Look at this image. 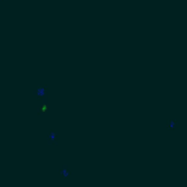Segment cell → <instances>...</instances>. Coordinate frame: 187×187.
Instances as JSON below:
<instances>
[{
	"label": "cell",
	"instance_id": "1",
	"mask_svg": "<svg viewBox=\"0 0 187 187\" xmlns=\"http://www.w3.org/2000/svg\"><path fill=\"white\" fill-rule=\"evenodd\" d=\"M48 144L50 146H59V139H58V130L55 128L48 129Z\"/></svg>",
	"mask_w": 187,
	"mask_h": 187
},
{
	"label": "cell",
	"instance_id": "2",
	"mask_svg": "<svg viewBox=\"0 0 187 187\" xmlns=\"http://www.w3.org/2000/svg\"><path fill=\"white\" fill-rule=\"evenodd\" d=\"M58 175L64 181H67L68 178L72 175V173L70 172V170H69V165L68 164H63L61 165V169L58 171Z\"/></svg>",
	"mask_w": 187,
	"mask_h": 187
},
{
	"label": "cell",
	"instance_id": "3",
	"mask_svg": "<svg viewBox=\"0 0 187 187\" xmlns=\"http://www.w3.org/2000/svg\"><path fill=\"white\" fill-rule=\"evenodd\" d=\"M166 130H170L172 132H176L177 130V121L174 119H168L166 120Z\"/></svg>",
	"mask_w": 187,
	"mask_h": 187
},
{
	"label": "cell",
	"instance_id": "4",
	"mask_svg": "<svg viewBox=\"0 0 187 187\" xmlns=\"http://www.w3.org/2000/svg\"><path fill=\"white\" fill-rule=\"evenodd\" d=\"M0 1H5V0H0Z\"/></svg>",
	"mask_w": 187,
	"mask_h": 187
}]
</instances>
